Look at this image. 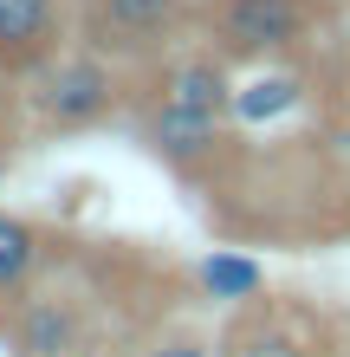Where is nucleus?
<instances>
[{
	"label": "nucleus",
	"mask_w": 350,
	"mask_h": 357,
	"mask_svg": "<svg viewBox=\"0 0 350 357\" xmlns=\"http://www.w3.org/2000/svg\"><path fill=\"white\" fill-rule=\"evenodd\" d=\"M156 98H169V104H195V111H221L228 117L234 111V78H228V52H189V59H175L169 72H162V85Z\"/></svg>",
	"instance_id": "obj_9"
},
{
	"label": "nucleus",
	"mask_w": 350,
	"mask_h": 357,
	"mask_svg": "<svg viewBox=\"0 0 350 357\" xmlns=\"http://www.w3.org/2000/svg\"><path fill=\"white\" fill-rule=\"evenodd\" d=\"M123 98V72L117 59H104L97 46L85 52H52L33 66V111L46 130H85V123H104Z\"/></svg>",
	"instance_id": "obj_1"
},
{
	"label": "nucleus",
	"mask_w": 350,
	"mask_h": 357,
	"mask_svg": "<svg viewBox=\"0 0 350 357\" xmlns=\"http://www.w3.org/2000/svg\"><path fill=\"white\" fill-rule=\"evenodd\" d=\"M58 46V0H0V66L33 72Z\"/></svg>",
	"instance_id": "obj_7"
},
{
	"label": "nucleus",
	"mask_w": 350,
	"mask_h": 357,
	"mask_svg": "<svg viewBox=\"0 0 350 357\" xmlns=\"http://www.w3.org/2000/svg\"><path fill=\"white\" fill-rule=\"evenodd\" d=\"M78 357H85V351H78Z\"/></svg>",
	"instance_id": "obj_14"
},
{
	"label": "nucleus",
	"mask_w": 350,
	"mask_h": 357,
	"mask_svg": "<svg viewBox=\"0 0 350 357\" xmlns=\"http://www.w3.org/2000/svg\"><path fill=\"white\" fill-rule=\"evenodd\" d=\"M7 344L13 357H78L85 351V305L65 292H19L7 312Z\"/></svg>",
	"instance_id": "obj_4"
},
{
	"label": "nucleus",
	"mask_w": 350,
	"mask_h": 357,
	"mask_svg": "<svg viewBox=\"0 0 350 357\" xmlns=\"http://www.w3.org/2000/svg\"><path fill=\"white\" fill-rule=\"evenodd\" d=\"M312 7H331V0H312Z\"/></svg>",
	"instance_id": "obj_13"
},
{
	"label": "nucleus",
	"mask_w": 350,
	"mask_h": 357,
	"mask_svg": "<svg viewBox=\"0 0 350 357\" xmlns=\"http://www.w3.org/2000/svg\"><path fill=\"white\" fill-rule=\"evenodd\" d=\"M46 227L26 221V215H7L0 208V325H7V312L19 305V292H33L39 266H46Z\"/></svg>",
	"instance_id": "obj_8"
},
{
	"label": "nucleus",
	"mask_w": 350,
	"mask_h": 357,
	"mask_svg": "<svg viewBox=\"0 0 350 357\" xmlns=\"http://www.w3.org/2000/svg\"><path fill=\"white\" fill-rule=\"evenodd\" d=\"M189 0H91L85 7V46L104 59H150L182 33Z\"/></svg>",
	"instance_id": "obj_3"
},
{
	"label": "nucleus",
	"mask_w": 350,
	"mask_h": 357,
	"mask_svg": "<svg viewBox=\"0 0 350 357\" xmlns=\"http://www.w3.org/2000/svg\"><path fill=\"white\" fill-rule=\"evenodd\" d=\"M143 357H221V344L195 338V331H162V338L143 351Z\"/></svg>",
	"instance_id": "obj_12"
},
{
	"label": "nucleus",
	"mask_w": 350,
	"mask_h": 357,
	"mask_svg": "<svg viewBox=\"0 0 350 357\" xmlns=\"http://www.w3.org/2000/svg\"><path fill=\"white\" fill-rule=\"evenodd\" d=\"M221 357H312V338H305V319L285 305H234L228 331H221Z\"/></svg>",
	"instance_id": "obj_6"
},
{
	"label": "nucleus",
	"mask_w": 350,
	"mask_h": 357,
	"mask_svg": "<svg viewBox=\"0 0 350 357\" xmlns=\"http://www.w3.org/2000/svg\"><path fill=\"white\" fill-rule=\"evenodd\" d=\"M208 33L228 59H285L312 39V0H214Z\"/></svg>",
	"instance_id": "obj_2"
},
{
	"label": "nucleus",
	"mask_w": 350,
	"mask_h": 357,
	"mask_svg": "<svg viewBox=\"0 0 350 357\" xmlns=\"http://www.w3.org/2000/svg\"><path fill=\"white\" fill-rule=\"evenodd\" d=\"M143 143H150L162 162H175V169H195V162H208L221 143H228V117L156 98L150 111H143Z\"/></svg>",
	"instance_id": "obj_5"
},
{
	"label": "nucleus",
	"mask_w": 350,
	"mask_h": 357,
	"mask_svg": "<svg viewBox=\"0 0 350 357\" xmlns=\"http://www.w3.org/2000/svg\"><path fill=\"white\" fill-rule=\"evenodd\" d=\"M299 104V78H253V85H234V111L228 117H246V123H260V117H279V111H292Z\"/></svg>",
	"instance_id": "obj_11"
},
{
	"label": "nucleus",
	"mask_w": 350,
	"mask_h": 357,
	"mask_svg": "<svg viewBox=\"0 0 350 357\" xmlns=\"http://www.w3.org/2000/svg\"><path fill=\"white\" fill-rule=\"evenodd\" d=\"M195 280H201V292L221 299V305H253L260 292H266V266L246 260V254H234V247H214V254L195 266Z\"/></svg>",
	"instance_id": "obj_10"
}]
</instances>
